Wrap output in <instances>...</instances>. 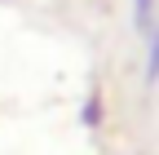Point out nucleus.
I'll use <instances>...</instances> for the list:
<instances>
[{
	"label": "nucleus",
	"mask_w": 159,
	"mask_h": 155,
	"mask_svg": "<svg viewBox=\"0 0 159 155\" xmlns=\"http://www.w3.org/2000/svg\"><path fill=\"white\" fill-rule=\"evenodd\" d=\"M146 80H159V31L150 40V71H146Z\"/></svg>",
	"instance_id": "1"
},
{
	"label": "nucleus",
	"mask_w": 159,
	"mask_h": 155,
	"mask_svg": "<svg viewBox=\"0 0 159 155\" xmlns=\"http://www.w3.org/2000/svg\"><path fill=\"white\" fill-rule=\"evenodd\" d=\"M150 5L155 0H137V27L142 31H150Z\"/></svg>",
	"instance_id": "2"
}]
</instances>
